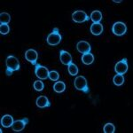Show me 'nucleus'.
I'll return each mask as SVG.
<instances>
[{
	"label": "nucleus",
	"instance_id": "f257e3e1",
	"mask_svg": "<svg viewBox=\"0 0 133 133\" xmlns=\"http://www.w3.org/2000/svg\"><path fill=\"white\" fill-rule=\"evenodd\" d=\"M5 65H6L5 74L7 76H12V73L14 71L20 70V62H19V59L16 57L12 56V55L6 58Z\"/></svg>",
	"mask_w": 133,
	"mask_h": 133
},
{
	"label": "nucleus",
	"instance_id": "f03ea898",
	"mask_svg": "<svg viewBox=\"0 0 133 133\" xmlns=\"http://www.w3.org/2000/svg\"><path fill=\"white\" fill-rule=\"evenodd\" d=\"M47 44L51 46H56L61 42V35L59 34V29L58 28H54L50 33V35L47 36Z\"/></svg>",
	"mask_w": 133,
	"mask_h": 133
},
{
	"label": "nucleus",
	"instance_id": "7ed1b4c3",
	"mask_svg": "<svg viewBox=\"0 0 133 133\" xmlns=\"http://www.w3.org/2000/svg\"><path fill=\"white\" fill-rule=\"evenodd\" d=\"M74 85L75 88L78 91H82L84 93H89L90 92L87 80L84 76H77L74 82Z\"/></svg>",
	"mask_w": 133,
	"mask_h": 133
},
{
	"label": "nucleus",
	"instance_id": "20e7f679",
	"mask_svg": "<svg viewBox=\"0 0 133 133\" xmlns=\"http://www.w3.org/2000/svg\"><path fill=\"white\" fill-rule=\"evenodd\" d=\"M72 20L76 23H83V22H85V21H89L90 17L87 15V14L85 12L78 10L73 12Z\"/></svg>",
	"mask_w": 133,
	"mask_h": 133
},
{
	"label": "nucleus",
	"instance_id": "39448f33",
	"mask_svg": "<svg viewBox=\"0 0 133 133\" xmlns=\"http://www.w3.org/2000/svg\"><path fill=\"white\" fill-rule=\"evenodd\" d=\"M112 31L115 36H121L126 34V32H127V27H126V25L123 22L118 21V22H115L113 25Z\"/></svg>",
	"mask_w": 133,
	"mask_h": 133
},
{
	"label": "nucleus",
	"instance_id": "423d86ee",
	"mask_svg": "<svg viewBox=\"0 0 133 133\" xmlns=\"http://www.w3.org/2000/svg\"><path fill=\"white\" fill-rule=\"evenodd\" d=\"M35 74L39 79L45 80L49 76V70L44 66H42L40 64H36L35 68Z\"/></svg>",
	"mask_w": 133,
	"mask_h": 133
},
{
	"label": "nucleus",
	"instance_id": "0eeeda50",
	"mask_svg": "<svg viewBox=\"0 0 133 133\" xmlns=\"http://www.w3.org/2000/svg\"><path fill=\"white\" fill-rule=\"evenodd\" d=\"M115 71L116 74L124 75L128 71V61L126 58H123L122 61H118L115 66Z\"/></svg>",
	"mask_w": 133,
	"mask_h": 133
},
{
	"label": "nucleus",
	"instance_id": "6e6552de",
	"mask_svg": "<svg viewBox=\"0 0 133 133\" xmlns=\"http://www.w3.org/2000/svg\"><path fill=\"white\" fill-rule=\"evenodd\" d=\"M28 123H29V119H28V118H23V119H21V120H17V121H15L12 123V130L15 132L22 131Z\"/></svg>",
	"mask_w": 133,
	"mask_h": 133
},
{
	"label": "nucleus",
	"instance_id": "1a4fd4ad",
	"mask_svg": "<svg viewBox=\"0 0 133 133\" xmlns=\"http://www.w3.org/2000/svg\"><path fill=\"white\" fill-rule=\"evenodd\" d=\"M25 59H27L29 62H30L32 65L36 66V64H37L36 63V61H37V59H38L37 51L33 50V49H29V50H28L25 52Z\"/></svg>",
	"mask_w": 133,
	"mask_h": 133
},
{
	"label": "nucleus",
	"instance_id": "9d476101",
	"mask_svg": "<svg viewBox=\"0 0 133 133\" xmlns=\"http://www.w3.org/2000/svg\"><path fill=\"white\" fill-rule=\"evenodd\" d=\"M59 59H61V63L66 66H68L69 64L72 63V56L68 51L64 50H61L59 51Z\"/></svg>",
	"mask_w": 133,
	"mask_h": 133
},
{
	"label": "nucleus",
	"instance_id": "9b49d317",
	"mask_svg": "<svg viewBox=\"0 0 133 133\" xmlns=\"http://www.w3.org/2000/svg\"><path fill=\"white\" fill-rule=\"evenodd\" d=\"M76 48H77V51H78L79 52L83 53V54L91 52V47L90 45V44L86 41L78 42L76 44Z\"/></svg>",
	"mask_w": 133,
	"mask_h": 133
},
{
	"label": "nucleus",
	"instance_id": "f8f14e48",
	"mask_svg": "<svg viewBox=\"0 0 133 133\" xmlns=\"http://www.w3.org/2000/svg\"><path fill=\"white\" fill-rule=\"evenodd\" d=\"M36 104L39 108H45L51 107V103L45 96H40V97H38L36 100Z\"/></svg>",
	"mask_w": 133,
	"mask_h": 133
},
{
	"label": "nucleus",
	"instance_id": "ddd939ff",
	"mask_svg": "<svg viewBox=\"0 0 133 133\" xmlns=\"http://www.w3.org/2000/svg\"><path fill=\"white\" fill-rule=\"evenodd\" d=\"M14 118L10 115H5L1 118V125L4 128H9L12 127V123H14Z\"/></svg>",
	"mask_w": 133,
	"mask_h": 133
},
{
	"label": "nucleus",
	"instance_id": "4468645a",
	"mask_svg": "<svg viewBox=\"0 0 133 133\" xmlns=\"http://www.w3.org/2000/svg\"><path fill=\"white\" fill-rule=\"evenodd\" d=\"M103 25L101 23H92L91 26V32L94 36H99L103 32Z\"/></svg>",
	"mask_w": 133,
	"mask_h": 133
},
{
	"label": "nucleus",
	"instance_id": "2eb2a0df",
	"mask_svg": "<svg viewBox=\"0 0 133 133\" xmlns=\"http://www.w3.org/2000/svg\"><path fill=\"white\" fill-rule=\"evenodd\" d=\"M94 61V56L91 52L84 53L82 56V62L84 65H91Z\"/></svg>",
	"mask_w": 133,
	"mask_h": 133
},
{
	"label": "nucleus",
	"instance_id": "dca6fc26",
	"mask_svg": "<svg viewBox=\"0 0 133 133\" xmlns=\"http://www.w3.org/2000/svg\"><path fill=\"white\" fill-rule=\"evenodd\" d=\"M102 18V14L99 11H93L91 14V16H90V19L93 21V23H99L101 21Z\"/></svg>",
	"mask_w": 133,
	"mask_h": 133
},
{
	"label": "nucleus",
	"instance_id": "f3484780",
	"mask_svg": "<svg viewBox=\"0 0 133 133\" xmlns=\"http://www.w3.org/2000/svg\"><path fill=\"white\" fill-rule=\"evenodd\" d=\"M53 90H54L55 92L57 93H61L66 90V84L61 81H59V82H56L53 85Z\"/></svg>",
	"mask_w": 133,
	"mask_h": 133
},
{
	"label": "nucleus",
	"instance_id": "a211bd4d",
	"mask_svg": "<svg viewBox=\"0 0 133 133\" xmlns=\"http://www.w3.org/2000/svg\"><path fill=\"white\" fill-rule=\"evenodd\" d=\"M113 82H114V84L116 85V86H121L124 83V76L123 75H115L113 78Z\"/></svg>",
	"mask_w": 133,
	"mask_h": 133
},
{
	"label": "nucleus",
	"instance_id": "6ab92c4d",
	"mask_svg": "<svg viewBox=\"0 0 133 133\" xmlns=\"http://www.w3.org/2000/svg\"><path fill=\"white\" fill-rule=\"evenodd\" d=\"M0 21L1 24H8L11 21V16L7 12H1L0 14Z\"/></svg>",
	"mask_w": 133,
	"mask_h": 133
},
{
	"label": "nucleus",
	"instance_id": "aec40b11",
	"mask_svg": "<svg viewBox=\"0 0 133 133\" xmlns=\"http://www.w3.org/2000/svg\"><path fill=\"white\" fill-rule=\"evenodd\" d=\"M68 73H69L71 76H75L78 74V68H77L76 64H74L73 62L68 66Z\"/></svg>",
	"mask_w": 133,
	"mask_h": 133
},
{
	"label": "nucleus",
	"instance_id": "412c9836",
	"mask_svg": "<svg viewBox=\"0 0 133 133\" xmlns=\"http://www.w3.org/2000/svg\"><path fill=\"white\" fill-rule=\"evenodd\" d=\"M103 131L105 133H114L115 131V125H114L113 123H107L106 125L104 126V128H103Z\"/></svg>",
	"mask_w": 133,
	"mask_h": 133
},
{
	"label": "nucleus",
	"instance_id": "4be33fe9",
	"mask_svg": "<svg viewBox=\"0 0 133 133\" xmlns=\"http://www.w3.org/2000/svg\"><path fill=\"white\" fill-rule=\"evenodd\" d=\"M34 89L36 90V91H41L44 90V83L42 82V81H39V80H37V81H36L35 83H34Z\"/></svg>",
	"mask_w": 133,
	"mask_h": 133
},
{
	"label": "nucleus",
	"instance_id": "5701e85b",
	"mask_svg": "<svg viewBox=\"0 0 133 133\" xmlns=\"http://www.w3.org/2000/svg\"><path fill=\"white\" fill-rule=\"evenodd\" d=\"M10 32V27L8 24H1L0 25V33L2 35H6Z\"/></svg>",
	"mask_w": 133,
	"mask_h": 133
},
{
	"label": "nucleus",
	"instance_id": "b1692460",
	"mask_svg": "<svg viewBox=\"0 0 133 133\" xmlns=\"http://www.w3.org/2000/svg\"><path fill=\"white\" fill-rule=\"evenodd\" d=\"M48 78H50L51 81H58L59 79V74L57 71H51L49 72Z\"/></svg>",
	"mask_w": 133,
	"mask_h": 133
},
{
	"label": "nucleus",
	"instance_id": "393cba45",
	"mask_svg": "<svg viewBox=\"0 0 133 133\" xmlns=\"http://www.w3.org/2000/svg\"><path fill=\"white\" fill-rule=\"evenodd\" d=\"M113 2H114V3H117V4H119V3H121L122 1H121V0H120V1H116V0H114Z\"/></svg>",
	"mask_w": 133,
	"mask_h": 133
}]
</instances>
